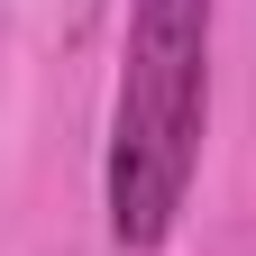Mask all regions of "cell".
Wrapping results in <instances>:
<instances>
[{"mask_svg": "<svg viewBox=\"0 0 256 256\" xmlns=\"http://www.w3.org/2000/svg\"><path fill=\"white\" fill-rule=\"evenodd\" d=\"M202 128H210V0H128L101 156V210L128 256H156L174 238L202 165Z\"/></svg>", "mask_w": 256, "mask_h": 256, "instance_id": "6da1fadb", "label": "cell"}]
</instances>
